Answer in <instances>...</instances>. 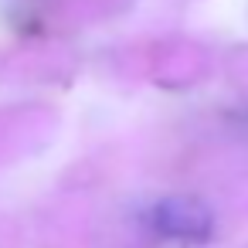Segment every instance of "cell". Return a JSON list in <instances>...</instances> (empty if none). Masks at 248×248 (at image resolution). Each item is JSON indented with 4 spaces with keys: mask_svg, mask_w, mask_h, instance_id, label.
<instances>
[{
    "mask_svg": "<svg viewBox=\"0 0 248 248\" xmlns=\"http://www.w3.org/2000/svg\"><path fill=\"white\" fill-rule=\"evenodd\" d=\"M150 221L163 238L177 241H207L214 231V217L197 197H163L150 211Z\"/></svg>",
    "mask_w": 248,
    "mask_h": 248,
    "instance_id": "obj_1",
    "label": "cell"
}]
</instances>
